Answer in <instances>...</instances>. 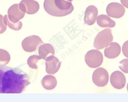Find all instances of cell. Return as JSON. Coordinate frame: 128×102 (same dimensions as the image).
Masks as SVG:
<instances>
[{"label":"cell","instance_id":"obj_1","mask_svg":"<svg viewBox=\"0 0 128 102\" xmlns=\"http://www.w3.org/2000/svg\"><path fill=\"white\" fill-rule=\"evenodd\" d=\"M30 84L28 74L20 68L0 66V94H21Z\"/></svg>","mask_w":128,"mask_h":102},{"label":"cell","instance_id":"obj_2","mask_svg":"<svg viewBox=\"0 0 128 102\" xmlns=\"http://www.w3.org/2000/svg\"><path fill=\"white\" fill-rule=\"evenodd\" d=\"M44 7L48 14L56 17L68 16L74 10L72 3L67 0H45Z\"/></svg>","mask_w":128,"mask_h":102},{"label":"cell","instance_id":"obj_3","mask_svg":"<svg viewBox=\"0 0 128 102\" xmlns=\"http://www.w3.org/2000/svg\"><path fill=\"white\" fill-rule=\"evenodd\" d=\"M114 37L110 29H106L96 36L94 42V48L97 50H102L109 46L113 42Z\"/></svg>","mask_w":128,"mask_h":102},{"label":"cell","instance_id":"obj_4","mask_svg":"<svg viewBox=\"0 0 128 102\" xmlns=\"http://www.w3.org/2000/svg\"><path fill=\"white\" fill-rule=\"evenodd\" d=\"M104 57L100 51L92 50L87 52L85 56V62L89 67L97 68L100 67L103 63Z\"/></svg>","mask_w":128,"mask_h":102},{"label":"cell","instance_id":"obj_5","mask_svg":"<svg viewBox=\"0 0 128 102\" xmlns=\"http://www.w3.org/2000/svg\"><path fill=\"white\" fill-rule=\"evenodd\" d=\"M42 44H43V41L39 36H31L27 37L22 41V46L24 51L33 52L39 49Z\"/></svg>","mask_w":128,"mask_h":102},{"label":"cell","instance_id":"obj_6","mask_svg":"<svg viewBox=\"0 0 128 102\" xmlns=\"http://www.w3.org/2000/svg\"><path fill=\"white\" fill-rule=\"evenodd\" d=\"M92 80L95 85L98 87H104L109 82V74L108 71L102 68L96 69L93 73Z\"/></svg>","mask_w":128,"mask_h":102},{"label":"cell","instance_id":"obj_7","mask_svg":"<svg viewBox=\"0 0 128 102\" xmlns=\"http://www.w3.org/2000/svg\"><path fill=\"white\" fill-rule=\"evenodd\" d=\"M110 82L114 88L117 90H122L126 86V77L123 74V72L115 71L110 76Z\"/></svg>","mask_w":128,"mask_h":102},{"label":"cell","instance_id":"obj_8","mask_svg":"<svg viewBox=\"0 0 128 102\" xmlns=\"http://www.w3.org/2000/svg\"><path fill=\"white\" fill-rule=\"evenodd\" d=\"M61 62L54 56H50L46 60V70L48 74H55L61 67Z\"/></svg>","mask_w":128,"mask_h":102},{"label":"cell","instance_id":"obj_9","mask_svg":"<svg viewBox=\"0 0 128 102\" xmlns=\"http://www.w3.org/2000/svg\"><path fill=\"white\" fill-rule=\"evenodd\" d=\"M107 14L110 17L120 18H122L125 13V9L123 6L118 3H112L107 7Z\"/></svg>","mask_w":128,"mask_h":102},{"label":"cell","instance_id":"obj_10","mask_svg":"<svg viewBox=\"0 0 128 102\" xmlns=\"http://www.w3.org/2000/svg\"><path fill=\"white\" fill-rule=\"evenodd\" d=\"M121 53V47L120 44L116 42H112L106 47L104 51V55L109 59H114L117 58Z\"/></svg>","mask_w":128,"mask_h":102},{"label":"cell","instance_id":"obj_11","mask_svg":"<svg viewBox=\"0 0 128 102\" xmlns=\"http://www.w3.org/2000/svg\"><path fill=\"white\" fill-rule=\"evenodd\" d=\"M98 9L95 6H89L86 11L84 22L89 26H92L95 23L98 16Z\"/></svg>","mask_w":128,"mask_h":102},{"label":"cell","instance_id":"obj_12","mask_svg":"<svg viewBox=\"0 0 128 102\" xmlns=\"http://www.w3.org/2000/svg\"><path fill=\"white\" fill-rule=\"evenodd\" d=\"M8 16L10 18V20L12 22L16 23L19 22V20L24 18V13L19 11V5L16 4L10 7L8 10Z\"/></svg>","mask_w":128,"mask_h":102},{"label":"cell","instance_id":"obj_13","mask_svg":"<svg viewBox=\"0 0 128 102\" xmlns=\"http://www.w3.org/2000/svg\"><path fill=\"white\" fill-rule=\"evenodd\" d=\"M38 53L42 59L46 60L49 56L55 55V50L51 44H43L38 49Z\"/></svg>","mask_w":128,"mask_h":102},{"label":"cell","instance_id":"obj_14","mask_svg":"<svg viewBox=\"0 0 128 102\" xmlns=\"http://www.w3.org/2000/svg\"><path fill=\"white\" fill-rule=\"evenodd\" d=\"M42 85L43 88L47 90H52L57 86L56 78L52 74H48L44 76L42 80Z\"/></svg>","mask_w":128,"mask_h":102},{"label":"cell","instance_id":"obj_15","mask_svg":"<svg viewBox=\"0 0 128 102\" xmlns=\"http://www.w3.org/2000/svg\"><path fill=\"white\" fill-rule=\"evenodd\" d=\"M97 22L98 25L102 28H114L116 26V22L105 15L99 16Z\"/></svg>","mask_w":128,"mask_h":102},{"label":"cell","instance_id":"obj_16","mask_svg":"<svg viewBox=\"0 0 128 102\" xmlns=\"http://www.w3.org/2000/svg\"><path fill=\"white\" fill-rule=\"evenodd\" d=\"M22 3L26 7V12L28 14H35L39 10V4L32 0H22Z\"/></svg>","mask_w":128,"mask_h":102},{"label":"cell","instance_id":"obj_17","mask_svg":"<svg viewBox=\"0 0 128 102\" xmlns=\"http://www.w3.org/2000/svg\"><path fill=\"white\" fill-rule=\"evenodd\" d=\"M10 54L6 50L0 49V66H6L10 62Z\"/></svg>","mask_w":128,"mask_h":102},{"label":"cell","instance_id":"obj_18","mask_svg":"<svg viewBox=\"0 0 128 102\" xmlns=\"http://www.w3.org/2000/svg\"><path fill=\"white\" fill-rule=\"evenodd\" d=\"M4 22L6 26H9V28H11L12 30L18 31L20 30L22 27V23L20 22H18L16 23L12 22L10 20H8V16H5L4 17Z\"/></svg>","mask_w":128,"mask_h":102},{"label":"cell","instance_id":"obj_19","mask_svg":"<svg viewBox=\"0 0 128 102\" xmlns=\"http://www.w3.org/2000/svg\"><path fill=\"white\" fill-rule=\"evenodd\" d=\"M42 58L40 56H37V55H33V56H30V58H28V65L29 66L30 68L34 69V70H37L38 68L37 66V63H38L40 60Z\"/></svg>","mask_w":128,"mask_h":102},{"label":"cell","instance_id":"obj_20","mask_svg":"<svg viewBox=\"0 0 128 102\" xmlns=\"http://www.w3.org/2000/svg\"><path fill=\"white\" fill-rule=\"evenodd\" d=\"M120 69L122 72L128 74V59H124L120 62Z\"/></svg>","mask_w":128,"mask_h":102},{"label":"cell","instance_id":"obj_21","mask_svg":"<svg viewBox=\"0 0 128 102\" xmlns=\"http://www.w3.org/2000/svg\"><path fill=\"white\" fill-rule=\"evenodd\" d=\"M6 29H7V26L4 24V17L2 15H0V34L6 32Z\"/></svg>","mask_w":128,"mask_h":102},{"label":"cell","instance_id":"obj_22","mask_svg":"<svg viewBox=\"0 0 128 102\" xmlns=\"http://www.w3.org/2000/svg\"><path fill=\"white\" fill-rule=\"evenodd\" d=\"M122 52L124 54V56L128 58V40L126 41L122 46Z\"/></svg>","mask_w":128,"mask_h":102},{"label":"cell","instance_id":"obj_23","mask_svg":"<svg viewBox=\"0 0 128 102\" xmlns=\"http://www.w3.org/2000/svg\"><path fill=\"white\" fill-rule=\"evenodd\" d=\"M121 2L126 8H128V0H121Z\"/></svg>","mask_w":128,"mask_h":102},{"label":"cell","instance_id":"obj_24","mask_svg":"<svg viewBox=\"0 0 128 102\" xmlns=\"http://www.w3.org/2000/svg\"><path fill=\"white\" fill-rule=\"evenodd\" d=\"M127 90H128V86H127Z\"/></svg>","mask_w":128,"mask_h":102}]
</instances>
